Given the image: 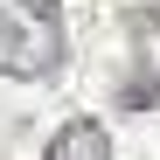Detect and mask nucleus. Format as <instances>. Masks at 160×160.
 <instances>
[{
	"label": "nucleus",
	"mask_w": 160,
	"mask_h": 160,
	"mask_svg": "<svg viewBox=\"0 0 160 160\" xmlns=\"http://www.w3.org/2000/svg\"><path fill=\"white\" fill-rule=\"evenodd\" d=\"M160 104V63L153 56H132L125 84H118V112H153Z\"/></svg>",
	"instance_id": "nucleus-3"
},
{
	"label": "nucleus",
	"mask_w": 160,
	"mask_h": 160,
	"mask_svg": "<svg viewBox=\"0 0 160 160\" xmlns=\"http://www.w3.org/2000/svg\"><path fill=\"white\" fill-rule=\"evenodd\" d=\"M42 160H112V139H104V125H98V118H70V125L49 132Z\"/></svg>",
	"instance_id": "nucleus-2"
},
{
	"label": "nucleus",
	"mask_w": 160,
	"mask_h": 160,
	"mask_svg": "<svg viewBox=\"0 0 160 160\" xmlns=\"http://www.w3.org/2000/svg\"><path fill=\"white\" fill-rule=\"evenodd\" d=\"M63 0H0V77L42 84L63 70Z\"/></svg>",
	"instance_id": "nucleus-1"
},
{
	"label": "nucleus",
	"mask_w": 160,
	"mask_h": 160,
	"mask_svg": "<svg viewBox=\"0 0 160 160\" xmlns=\"http://www.w3.org/2000/svg\"><path fill=\"white\" fill-rule=\"evenodd\" d=\"M125 28L139 35V49L160 42V0H125Z\"/></svg>",
	"instance_id": "nucleus-4"
}]
</instances>
